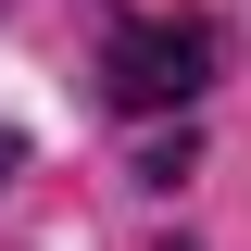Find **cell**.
<instances>
[{"instance_id": "3957f363", "label": "cell", "mask_w": 251, "mask_h": 251, "mask_svg": "<svg viewBox=\"0 0 251 251\" xmlns=\"http://www.w3.org/2000/svg\"><path fill=\"white\" fill-rule=\"evenodd\" d=\"M163 251H188V239H163Z\"/></svg>"}, {"instance_id": "6da1fadb", "label": "cell", "mask_w": 251, "mask_h": 251, "mask_svg": "<svg viewBox=\"0 0 251 251\" xmlns=\"http://www.w3.org/2000/svg\"><path fill=\"white\" fill-rule=\"evenodd\" d=\"M100 75H113L126 113H176V100H201V75H214V25H126L113 50H100Z\"/></svg>"}, {"instance_id": "7a4b0ae2", "label": "cell", "mask_w": 251, "mask_h": 251, "mask_svg": "<svg viewBox=\"0 0 251 251\" xmlns=\"http://www.w3.org/2000/svg\"><path fill=\"white\" fill-rule=\"evenodd\" d=\"M0 176H13V138H0Z\"/></svg>"}]
</instances>
